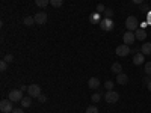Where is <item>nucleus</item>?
I'll return each instance as SVG.
<instances>
[{"mask_svg": "<svg viewBox=\"0 0 151 113\" xmlns=\"http://www.w3.org/2000/svg\"><path fill=\"white\" fill-rule=\"evenodd\" d=\"M139 21H137V18L136 17H133V15H130V17H127L125 18V27H127V30H130V32H134L136 29H139Z\"/></svg>", "mask_w": 151, "mask_h": 113, "instance_id": "obj_1", "label": "nucleus"}, {"mask_svg": "<svg viewBox=\"0 0 151 113\" xmlns=\"http://www.w3.org/2000/svg\"><path fill=\"white\" fill-rule=\"evenodd\" d=\"M100 27H101L103 30L106 32H110L113 27H115V23H113L112 18H107V17H103L101 21H100Z\"/></svg>", "mask_w": 151, "mask_h": 113, "instance_id": "obj_2", "label": "nucleus"}, {"mask_svg": "<svg viewBox=\"0 0 151 113\" xmlns=\"http://www.w3.org/2000/svg\"><path fill=\"white\" fill-rule=\"evenodd\" d=\"M115 53H116L118 57H125V56H129V54H130V47H129V45H125V44H121V45L116 47Z\"/></svg>", "mask_w": 151, "mask_h": 113, "instance_id": "obj_3", "label": "nucleus"}, {"mask_svg": "<svg viewBox=\"0 0 151 113\" xmlns=\"http://www.w3.org/2000/svg\"><path fill=\"white\" fill-rule=\"evenodd\" d=\"M104 98H106V103L113 104V103H118V99H119V94H118V92H115V91H107V92H106V95H104Z\"/></svg>", "mask_w": 151, "mask_h": 113, "instance_id": "obj_4", "label": "nucleus"}, {"mask_svg": "<svg viewBox=\"0 0 151 113\" xmlns=\"http://www.w3.org/2000/svg\"><path fill=\"white\" fill-rule=\"evenodd\" d=\"M0 110H2V113H12L14 107H12L11 99H2L0 101Z\"/></svg>", "mask_w": 151, "mask_h": 113, "instance_id": "obj_5", "label": "nucleus"}, {"mask_svg": "<svg viewBox=\"0 0 151 113\" xmlns=\"http://www.w3.org/2000/svg\"><path fill=\"white\" fill-rule=\"evenodd\" d=\"M8 99H11L12 103H18V101H21L23 99V94H21V91L20 89H12V91H9V98Z\"/></svg>", "mask_w": 151, "mask_h": 113, "instance_id": "obj_6", "label": "nucleus"}, {"mask_svg": "<svg viewBox=\"0 0 151 113\" xmlns=\"http://www.w3.org/2000/svg\"><path fill=\"white\" fill-rule=\"evenodd\" d=\"M122 41L125 45H133V42L136 41V36H134V32H130L127 30L124 35H122Z\"/></svg>", "mask_w": 151, "mask_h": 113, "instance_id": "obj_7", "label": "nucleus"}, {"mask_svg": "<svg viewBox=\"0 0 151 113\" xmlns=\"http://www.w3.org/2000/svg\"><path fill=\"white\" fill-rule=\"evenodd\" d=\"M27 95L32 97V98H38L41 95V87L40 84H30L29 89H27Z\"/></svg>", "mask_w": 151, "mask_h": 113, "instance_id": "obj_8", "label": "nucleus"}, {"mask_svg": "<svg viewBox=\"0 0 151 113\" xmlns=\"http://www.w3.org/2000/svg\"><path fill=\"white\" fill-rule=\"evenodd\" d=\"M33 18H35L36 24H45L47 23V14L45 12H36Z\"/></svg>", "mask_w": 151, "mask_h": 113, "instance_id": "obj_9", "label": "nucleus"}, {"mask_svg": "<svg viewBox=\"0 0 151 113\" xmlns=\"http://www.w3.org/2000/svg\"><path fill=\"white\" fill-rule=\"evenodd\" d=\"M147 29H142V27H139V29H136L134 30V36H136V39H139V41H145L147 39Z\"/></svg>", "mask_w": 151, "mask_h": 113, "instance_id": "obj_10", "label": "nucleus"}, {"mask_svg": "<svg viewBox=\"0 0 151 113\" xmlns=\"http://www.w3.org/2000/svg\"><path fill=\"white\" fill-rule=\"evenodd\" d=\"M116 83L121 84V86H125L129 83V77H127V74H124V72H119L116 74Z\"/></svg>", "mask_w": 151, "mask_h": 113, "instance_id": "obj_11", "label": "nucleus"}, {"mask_svg": "<svg viewBox=\"0 0 151 113\" xmlns=\"http://www.w3.org/2000/svg\"><path fill=\"white\" fill-rule=\"evenodd\" d=\"M145 54H142L141 51L139 53H136V54H133V64L134 65H142L144 62H145V57H144Z\"/></svg>", "mask_w": 151, "mask_h": 113, "instance_id": "obj_12", "label": "nucleus"}, {"mask_svg": "<svg viewBox=\"0 0 151 113\" xmlns=\"http://www.w3.org/2000/svg\"><path fill=\"white\" fill-rule=\"evenodd\" d=\"M88 86H89L91 89H98L100 87V80L97 77H91L89 80H88Z\"/></svg>", "mask_w": 151, "mask_h": 113, "instance_id": "obj_13", "label": "nucleus"}, {"mask_svg": "<svg viewBox=\"0 0 151 113\" xmlns=\"http://www.w3.org/2000/svg\"><path fill=\"white\" fill-rule=\"evenodd\" d=\"M20 103H21V107L23 109H29L32 106V97H29V95L27 97H23V99H21Z\"/></svg>", "mask_w": 151, "mask_h": 113, "instance_id": "obj_14", "label": "nucleus"}, {"mask_svg": "<svg viewBox=\"0 0 151 113\" xmlns=\"http://www.w3.org/2000/svg\"><path fill=\"white\" fill-rule=\"evenodd\" d=\"M141 53L145 54V56H150V54H151V42H145V44H142V47H141Z\"/></svg>", "mask_w": 151, "mask_h": 113, "instance_id": "obj_15", "label": "nucleus"}, {"mask_svg": "<svg viewBox=\"0 0 151 113\" xmlns=\"http://www.w3.org/2000/svg\"><path fill=\"white\" fill-rule=\"evenodd\" d=\"M89 21L92 24H100V21H101V17H100L98 12H92V14L89 15Z\"/></svg>", "mask_w": 151, "mask_h": 113, "instance_id": "obj_16", "label": "nucleus"}, {"mask_svg": "<svg viewBox=\"0 0 151 113\" xmlns=\"http://www.w3.org/2000/svg\"><path fill=\"white\" fill-rule=\"evenodd\" d=\"M112 72H115V74H119V72H122V67H121V64L119 62H115V64L112 65Z\"/></svg>", "mask_w": 151, "mask_h": 113, "instance_id": "obj_17", "label": "nucleus"}, {"mask_svg": "<svg viewBox=\"0 0 151 113\" xmlns=\"http://www.w3.org/2000/svg\"><path fill=\"white\" fill-rule=\"evenodd\" d=\"M35 5L38 8H45L47 5H50V0H35Z\"/></svg>", "mask_w": 151, "mask_h": 113, "instance_id": "obj_18", "label": "nucleus"}, {"mask_svg": "<svg viewBox=\"0 0 151 113\" xmlns=\"http://www.w3.org/2000/svg\"><path fill=\"white\" fill-rule=\"evenodd\" d=\"M33 23H35V18L33 17H24V20H23L24 26H33Z\"/></svg>", "mask_w": 151, "mask_h": 113, "instance_id": "obj_19", "label": "nucleus"}, {"mask_svg": "<svg viewBox=\"0 0 151 113\" xmlns=\"http://www.w3.org/2000/svg\"><path fill=\"white\" fill-rule=\"evenodd\" d=\"M62 3H64V0H50V5L53 8H60Z\"/></svg>", "mask_w": 151, "mask_h": 113, "instance_id": "obj_20", "label": "nucleus"}, {"mask_svg": "<svg viewBox=\"0 0 151 113\" xmlns=\"http://www.w3.org/2000/svg\"><path fill=\"white\" fill-rule=\"evenodd\" d=\"M144 71L147 75H151V62H145L144 64Z\"/></svg>", "mask_w": 151, "mask_h": 113, "instance_id": "obj_21", "label": "nucleus"}, {"mask_svg": "<svg viewBox=\"0 0 151 113\" xmlns=\"http://www.w3.org/2000/svg\"><path fill=\"white\" fill-rule=\"evenodd\" d=\"M113 86H115V82H112V80H107V82L104 83L106 91H113Z\"/></svg>", "mask_w": 151, "mask_h": 113, "instance_id": "obj_22", "label": "nucleus"}, {"mask_svg": "<svg viewBox=\"0 0 151 113\" xmlns=\"http://www.w3.org/2000/svg\"><path fill=\"white\" fill-rule=\"evenodd\" d=\"M104 11H106V6L103 3H98L97 8H95V12H98V14H104Z\"/></svg>", "mask_w": 151, "mask_h": 113, "instance_id": "obj_23", "label": "nucleus"}, {"mask_svg": "<svg viewBox=\"0 0 151 113\" xmlns=\"http://www.w3.org/2000/svg\"><path fill=\"white\" fill-rule=\"evenodd\" d=\"M91 99H92V103H98L100 99H101V94H100V92H95V94H92Z\"/></svg>", "mask_w": 151, "mask_h": 113, "instance_id": "obj_24", "label": "nucleus"}, {"mask_svg": "<svg viewBox=\"0 0 151 113\" xmlns=\"http://www.w3.org/2000/svg\"><path fill=\"white\" fill-rule=\"evenodd\" d=\"M104 17H107V18H112V17H113V9H112V8H106Z\"/></svg>", "mask_w": 151, "mask_h": 113, "instance_id": "obj_25", "label": "nucleus"}, {"mask_svg": "<svg viewBox=\"0 0 151 113\" xmlns=\"http://www.w3.org/2000/svg\"><path fill=\"white\" fill-rule=\"evenodd\" d=\"M85 113H98V109H97L95 106H89V107L86 109V112H85Z\"/></svg>", "mask_w": 151, "mask_h": 113, "instance_id": "obj_26", "label": "nucleus"}, {"mask_svg": "<svg viewBox=\"0 0 151 113\" xmlns=\"http://www.w3.org/2000/svg\"><path fill=\"white\" fill-rule=\"evenodd\" d=\"M6 69H8V62L2 60L0 62V71H6Z\"/></svg>", "mask_w": 151, "mask_h": 113, "instance_id": "obj_27", "label": "nucleus"}, {"mask_svg": "<svg viewBox=\"0 0 151 113\" xmlns=\"http://www.w3.org/2000/svg\"><path fill=\"white\" fill-rule=\"evenodd\" d=\"M3 60H5V62H8V64H11V62L14 60V56H12V54H5Z\"/></svg>", "mask_w": 151, "mask_h": 113, "instance_id": "obj_28", "label": "nucleus"}, {"mask_svg": "<svg viewBox=\"0 0 151 113\" xmlns=\"http://www.w3.org/2000/svg\"><path fill=\"white\" fill-rule=\"evenodd\" d=\"M36 99H38V101H40V103H45V101H47V97L41 94V95H40V97H38Z\"/></svg>", "mask_w": 151, "mask_h": 113, "instance_id": "obj_29", "label": "nucleus"}, {"mask_svg": "<svg viewBox=\"0 0 151 113\" xmlns=\"http://www.w3.org/2000/svg\"><path fill=\"white\" fill-rule=\"evenodd\" d=\"M148 9H150V8H148V5L144 2V3L141 5V11H142V12H148Z\"/></svg>", "mask_w": 151, "mask_h": 113, "instance_id": "obj_30", "label": "nucleus"}, {"mask_svg": "<svg viewBox=\"0 0 151 113\" xmlns=\"http://www.w3.org/2000/svg\"><path fill=\"white\" fill-rule=\"evenodd\" d=\"M145 21L148 23V26H151V11L147 12V20H145Z\"/></svg>", "mask_w": 151, "mask_h": 113, "instance_id": "obj_31", "label": "nucleus"}, {"mask_svg": "<svg viewBox=\"0 0 151 113\" xmlns=\"http://www.w3.org/2000/svg\"><path fill=\"white\" fill-rule=\"evenodd\" d=\"M142 82H144V84H148V83L151 82V77H150V75H145V77H144V80H142Z\"/></svg>", "mask_w": 151, "mask_h": 113, "instance_id": "obj_32", "label": "nucleus"}, {"mask_svg": "<svg viewBox=\"0 0 151 113\" xmlns=\"http://www.w3.org/2000/svg\"><path fill=\"white\" fill-rule=\"evenodd\" d=\"M12 113H24V112H23V107H15L12 110Z\"/></svg>", "mask_w": 151, "mask_h": 113, "instance_id": "obj_33", "label": "nucleus"}, {"mask_svg": "<svg viewBox=\"0 0 151 113\" xmlns=\"http://www.w3.org/2000/svg\"><path fill=\"white\" fill-rule=\"evenodd\" d=\"M27 89H29V86H24V84H21V87H20L21 92H27Z\"/></svg>", "mask_w": 151, "mask_h": 113, "instance_id": "obj_34", "label": "nucleus"}, {"mask_svg": "<svg viewBox=\"0 0 151 113\" xmlns=\"http://www.w3.org/2000/svg\"><path fill=\"white\" fill-rule=\"evenodd\" d=\"M132 2H133L134 5H142V3L145 2V0H132Z\"/></svg>", "mask_w": 151, "mask_h": 113, "instance_id": "obj_35", "label": "nucleus"}, {"mask_svg": "<svg viewBox=\"0 0 151 113\" xmlns=\"http://www.w3.org/2000/svg\"><path fill=\"white\" fill-rule=\"evenodd\" d=\"M147 26H148V23H147V21H142V24H141L139 27H142V29H147Z\"/></svg>", "mask_w": 151, "mask_h": 113, "instance_id": "obj_36", "label": "nucleus"}, {"mask_svg": "<svg viewBox=\"0 0 151 113\" xmlns=\"http://www.w3.org/2000/svg\"><path fill=\"white\" fill-rule=\"evenodd\" d=\"M147 87H148V91H150V92H151V82H150V83H148V84H147Z\"/></svg>", "mask_w": 151, "mask_h": 113, "instance_id": "obj_37", "label": "nucleus"}]
</instances>
